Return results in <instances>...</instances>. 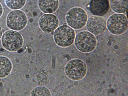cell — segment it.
Segmentation results:
<instances>
[{
	"mask_svg": "<svg viewBox=\"0 0 128 96\" xmlns=\"http://www.w3.org/2000/svg\"><path fill=\"white\" fill-rule=\"evenodd\" d=\"M86 27L88 32L95 36L103 33L106 28V22L102 16L93 15L88 20Z\"/></svg>",
	"mask_w": 128,
	"mask_h": 96,
	"instance_id": "cell-9",
	"label": "cell"
},
{
	"mask_svg": "<svg viewBox=\"0 0 128 96\" xmlns=\"http://www.w3.org/2000/svg\"><path fill=\"white\" fill-rule=\"evenodd\" d=\"M65 19L68 25L74 29L79 30L86 25L88 16L84 9L80 7H75L68 11Z\"/></svg>",
	"mask_w": 128,
	"mask_h": 96,
	"instance_id": "cell-4",
	"label": "cell"
},
{
	"mask_svg": "<svg viewBox=\"0 0 128 96\" xmlns=\"http://www.w3.org/2000/svg\"><path fill=\"white\" fill-rule=\"evenodd\" d=\"M31 96H51L52 94L50 90L43 86L35 87L33 89L30 93Z\"/></svg>",
	"mask_w": 128,
	"mask_h": 96,
	"instance_id": "cell-15",
	"label": "cell"
},
{
	"mask_svg": "<svg viewBox=\"0 0 128 96\" xmlns=\"http://www.w3.org/2000/svg\"><path fill=\"white\" fill-rule=\"evenodd\" d=\"M53 35L56 44L62 48H66L74 42L76 33L73 29L64 24L58 26L54 31Z\"/></svg>",
	"mask_w": 128,
	"mask_h": 96,
	"instance_id": "cell-2",
	"label": "cell"
},
{
	"mask_svg": "<svg viewBox=\"0 0 128 96\" xmlns=\"http://www.w3.org/2000/svg\"><path fill=\"white\" fill-rule=\"evenodd\" d=\"M34 76L36 82L40 85H45L49 82L48 75L45 70L39 68L37 70Z\"/></svg>",
	"mask_w": 128,
	"mask_h": 96,
	"instance_id": "cell-14",
	"label": "cell"
},
{
	"mask_svg": "<svg viewBox=\"0 0 128 96\" xmlns=\"http://www.w3.org/2000/svg\"><path fill=\"white\" fill-rule=\"evenodd\" d=\"M59 20L58 17L52 14H45L40 18L38 25L41 30L44 32L51 33L58 26Z\"/></svg>",
	"mask_w": 128,
	"mask_h": 96,
	"instance_id": "cell-8",
	"label": "cell"
},
{
	"mask_svg": "<svg viewBox=\"0 0 128 96\" xmlns=\"http://www.w3.org/2000/svg\"><path fill=\"white\" fill-rule=\"evenodd\" d=\"M26 0H4L6 6L10 9L18 10L23 8L25 5Z\"/></svg>",
	"mask_w": 128,
	"mask_h": 96,
	"instance_id": "cell-16",
	"label": "cell"
},
{
	"mask_svg": "<svg viewBox=\"0 0 128 96\" xmlns=\"http://www.w3.org/2000/svg\"><path fill=\"white\" fill-rule=\"evenodd\" d=\"M28 22L26 14L19 10H13L10 12L6 18V24L8 28L16 31H20L24 28Z\"/></svg>",
	"mask_w": 128,
	"mask_h": 96,
	"instance_id": "cell-7",
	"label": "cell"
},
{
	"mask_svg": "<svg viewBox=\"0 0 128 96\" xmlns=\"http://www.w3.org/2000/svg\"><path fill=\"white\" fill-rule=\"evenodd\" d=\"M74 42L76 47L79 51L88 53L95 49L97 42L95 35L88 31H83L76 36Z\"/></svg>",
	"mask_w": 128,
	"mask_h": 96,
	"instance_id": "cell-3",
	"label": "cell"
},
{
	"mask_svg": "<svg viewBox=\"0 0 128 96\" xmlns=\"http://www.w3.org/2000/svg\"><path fill=\"white\" fill-rule=\"evenodd\" d=\"M108 0H91L89 4V9L94 15L102 16L106 15L110 8Z\"/></svg>",
	"mask_w": 128,
	"mask_h": 96,
	"instance_id": "cell-10",
	"label": "cell"
},
{
	"mask_svg": "<svg viewBox=\"0 0 128 96\" xmlns=\"http://www.w3.org/2000/svg\"><path fill=\"white\" fill-rule=\"evenodd\" d=\"M13 65L10 60L7 57L0 56V78H6L11 73Z\"/></svg>",
	"mask_w": 128,
	"mask_h": 96,
	"instance_id": "cell-12",
	"label": "cell"
},
{
	"mask_svg": "<svg viewBox=\"0 0 128 96\" xmlns=\"http://www.w3.org/2000/svg\"><path fill=\"white\" fill-rule=\"evenodd\" d=\"M3 12V8L1 4L0 3V18L2 16Z\"/></svg>",
	"mask_w": 128,
	"mask_h": 96,
	"instance_id": "cell-17",
	"label": "cell"
},
{
	"mask_svg": "<svg viewBox=\"0 0 128 96\" xmlns=\"http://www.w3.org/2000/svg\"><path fill=\"white\" fill-rule=\"evenodd\" d=\"M128 20L125 15L115 13L110 16L106 22V27L112 34L120 35L124 34L128 28Z\"/></svg>",
	"mask_w": 128,
	"mask_h": 96,
	"instance_id": "cell-6",
	"label": "cell"
},
{
	"mask_svg": "<svg viewBox=\"0 0 128 96\" xmlns=\"http://www.w3.org/2000/svg\"><path fill=\"white\" fill-rule=\"evenodd\" d=\"M2 44L3 48L10 52H15L22 47L24 40L22 35L17 31L12 30L6 31L2 37Z\"/></svg>",
	"mask_w": 128,
	"mask_h": 96,
	"instance_id": "cell-5",
	"label": "cell"
},
{
	"mask_svg": "<svg viewBox=\"0 0 128 96\" xmlns=\"http://www.w3.org/2000/svg\"><path fill=\"white\" fill-rule=\"evenodd\" d=\"M2 30L1 27L0 25V40L2 38Z\"/></svg>",
	"mask_w": 128,
	"mask_h": 96,
	"instance_id": "cell-18",
	"label": "cell"
},
{
	"mask_svg": "<svg viewBox=\"0 0 128 96\" xmlns=\"http://www.w3.org/2000/svg\"><path fill=\"white\" fill-rule=\"evenodd\" d=\"M87 67L83 60L78 58L72 59L66 64L64 72L69 79L74 81H78L84 78L86 75Z\"/></svg>",
	"mask_w": 128,
	"mask_h": 96,
	"instance_id": "cell-1",
	"label": "cell"
},
{
	"mask_svg": "<svg viewBox=\"0 0 128 96\" xmlns=\"http://www.w3.org/2000/svg\"><path fill=\"white\" fill-rule=\"evenodd\" d=\"M110 6L114 12L123 14L128 10V0H110Z\"/></svg>",
	"mask_w": 128,
	"mask_h": 96,
	"instance_id": "cell-13",
	"label": "cell"
},
{
	"mask_svg": "<svg viewBox=\"0 0 128 96\" xmlns=\"http://www.w3.org/2000/svg\"><path fill=\"white\" fill-rule=\"evenodd\" d=\"M59 5V0H38V5L40 10L45 14L55 12Z\"/></svg>",
	"mask_w": 128,
	"mask_h": 96,
	"instance_id": "cell-11",
	"label": "cell"
}]
</instances>
